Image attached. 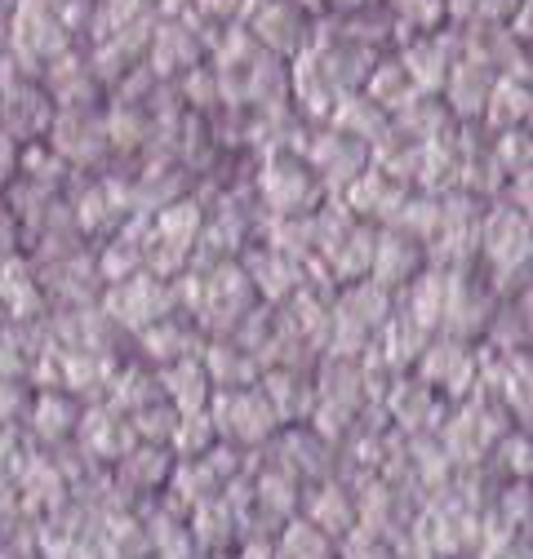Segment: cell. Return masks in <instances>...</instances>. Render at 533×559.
Wrapping results in <instances>:
<instances>
[{"instance_id":"obj_1","label":"cell","mask_w":533,"mask_h":559,"mask_svg":"<svg viewBox=\"0 0 533 559\" xmlns=\"http://www.w3.org/2000/svg\"><path fill=\"white\" fill-rule=\"evenodd\" d=\"M258 195L281 218H307L320 204V182L311 178L303 160H294V152H281V156H262Z\"/></svg>"},{"instance_id":"obj_2","label":"cell","mask_w":533,"mask_h":559,"mask_svg":"<svg viewBox=\"0 0 533 559\" xmlns=\"http://www.w3.org/2000/svg\"><path fill=\"white\" fill-rule=\"evenodd\" d=\"M249 302H253V285L249 275L232 262H218L205 280H200V298H196V311L205 324L214 329H232L249 316Z\"/></svg>"},{"instance_id":"obj_3","label":"cell","mask_w":533,"mask_h":559,"mask_svg":"<svg viewBox=\"0 0 533 559\" xmlns=\"http://www.w3.org/2000/svg\"><path fill=\"white\" fill-rule=\"evenodd\" d=\"M210 423L223 440H236V444H258L276 431V413L266 404L262 391H223L218 395V408L210 413Z\"/></svg>"},{"instance_id":"obj_4","label":"cell","mask_w":533,"mask_h":559,"mask_svg":"<svg viewBox=\"0 0 533 559\" xmlns=\"http://www.w3.org/2000/svg\"><path fill=\"white\" fill-rule=\"evenodd\" d=\"M303 156H307V169H311V174H320L329 187L339 182L343 191H347V187L369 169L365 143H356V138H347V133H339V129L316 133L311 143L303 147Z\"/></svg>"},{"instance_id":"obj_5","label":"cell","mask_w":533,"mask_h":559,"mask_svg":"<svg viewBox=\"0 0 533 559\" xmlns=\"http://www.w3.org/2000/svg\"><path fill=\"white\" fill-rule=\"evenodd\" d=\"M49 143H54V156H62L67 165H90V160H103V152H107V129L98 116H90V107L54 111Z\"/></svg>"},{"instance_id":"obj_6","label":"cell","mask_w":533,"mask_h":559,"mask_svg":"<svg viewBox=\"0 0 533 559\" xmlns=\"http://www.w3.org/2000/svg\"><path fill=\"white\" fill-rule=\"evenodd\" d=\"M453 62H458V36H423L418 45H405V53H400V67H405V76L418 94L436 98L453 72Z\"/></svg>"},{"instance_id":"obj_7","label":"cell","mask_w":533,"mask_h":559,"mask_svg":"<svg viewBox=\"0 0 533 559\" xmlns=\"http://www.w3.org/2000/svg\"><path fill=\"white\" fill-rule=\"evenodd\" d=\"M249 23H253L249 36L272 58H289L307 45V14L298 5H289V0H266L258 14H249Z\"/></svg>"},{"instance_id":"obj_8","label":"cell","mask_w":533,"mask_h":559,"mask_svg":"<svg viewBox=\"0 0 533 559\" xmlns=\"http://www.w3.org/2000/svg\"><path fill=\"white\" fill-rule=\"evenodd\" d=\"M494 81H498V72H489V67H481V62H466V58H458L453 62V72H449V81H445V111L458 120V124H476V116H485V103H489V90H494Z\"/></svg>"},{"instance_id":"obj_9","label":"cell","mask_w":533,"mask_h":559,"mask_svg":"<svg viewBox=\"0 0 533 559\" xmlns=\"http://www.w3.org/2000/svg\"><path fill=\"white\" fill-rule=\"evenodd\" d=\"M423 262H427V249L418 245V240H410L405 231H378V240H374V262H369V280L374 285H382V289H391V285H410V280L423 271Z\"/></svg>"},{"instance_id":"obj_10","label":"cell","mask_w":533,"mask_h":559,"mask_svg":"<svg viewBox=\"0 0 533 559\" xmlns=\"http://www.w3.org/2000/svg\"><path fill=\"white\" fill-rule=\"evenodd\" d=\"M476 365H481V356L466 352V342L445 337V342H431L423 352V378L418 382H427L431 391L440 386L449 395H462L466 386H472V378H476Z\"/></svg>"},{"instance_id":"obj_11","label":"cell","mask_w":533,"mask_h":559,"mask_svg":"<svg viewBox=\"0 0 533 559\" xmlns=\"http://www.w3.org/2000/svg\"><path fill=\"white\" fill-rule=\"evenodd\" d=\"M240 271L249 275L253 294H266L272 302H285V298H294L303 289V262H289L276 249H253Z\"/></svg>"},{"instance_id":"obj_12","label":"cell","mask_w":533,"mask_h":559,"mask_svg":"<svg viewBox=\"0 0 533 559\" xmlns=\"http://www.w3.org/2000/svg\"><path fill=\"white\" fill-rule=\"evenodd\" d=\"M116 298L125 302L129 298V307H111V316L120 320V324H129V329H152V324H161V316L169 311V289L161 285V280H152V275H129L125 285L116 289Z\"/></svg>"},{"instance_id":"obj_13","label":"cell","mask_w":533,"mask_h":559,"mask_svg":"<svg viewBox=\"0 0 533 559\" xmlns=\"http://www.w3.org/2000/svg\"><path fill=\"white\" fill-rule=\"evenodd\" d=\"M152 76H169V72H191L200 67V36L187 32L182 23H161L156 40H152Z\"/></svg>"},{"instance_id":"obj_14","label":"cell","mask_w":533,"mask_h":559,"mask_svg":"<svg viewBox=\"0 0 533 559\" xmlns=\"http://www.w3.org/2000/svg\"><path fill=\"white\" fill-rule=\"evenodd\" d=\"M329 124L339 133H347V138H356V143H378V138L391 129L387 111L374 107L365 94H343L329 111Z\"/></svg>"},{"instance_id":"obj_15","label":"cell","mask_w":533,"mask_h":559,"mask_svg":"<svg viewBox=\"0 0 533 559\" xmlns=\"http://www.w3.org/2000/svg\"><path fill=\"white\" fill-rule=\"evenodd\" d=\"M440 400L427 382H395L391 386V417L405 431H423V427H436L440 423Z\"/></svg>"},{"instance_id":"obj_16","label":"cell","mask_w":533,"mask_h":559,"mask_svg":"<svg viewBox=\"0 0 533 559\" xmlns=\"http://www.w3.org/2000/svg\"><path fill=\"white\" fill-rule=\"evenodd\" d=\"M161 391L169 395L165 404H174V413H178V417H182V413H205L210 378H205V369H200V365H196V356H191V360H178V365H169V369H165Z\"/></svg>"},{"instance_id":"obj_17","label":"cell","mask_w":533,"mask_h":559,"mask_svg":"<svg viewBox=\"0 0 533 559\" xmlns=\"http://www.w3.org/2000/svg\"><path fill=\"white\" fill-rule=\"evenodd\" d=\"M414 94H418V90L410 85V76H405V67H400V58H382V62L369 67V76H365V98H369L374 107H382L387 116H395Z\"/></svg>"},{"instance_id":"obj_18","label":"cell","mask_w":533,"mask_h":559,"mask_svg":"<svg viewBox=\"0 0 533 559\" xmlns=\"http://www.w3.org/2000/svg\"><path fill=\"white\" fill-rule=\"evenodd\" d=\"M387 19H391V32L395 36H410V45H414V40L436 36L445 27L449 5H445V0H391V14Z\"/></svg>"},{"instance_id":"obj_19","label":"cell","mask_w":533,"mask_h":559,"mask_svg":"<svg viewBox=\"0 0 533 559\" xmlns=\"http://www.w3.org/2000/svg\"><path fill=\"white\" fill-rule=\"evenodd\" d=\"M200 369H205V378L214 386H223V391H245L258 378V360L249 352H240L236 342H214L210 346V360L200 365Z\"/></svg>"},{"instance_id":"obj_20","label":"cell","mask_w":533,"mask_h":559,"mask_svg":"<svg viewBox=\"0 0 533 559\" xmlns=\"http://www.w3.org/2000/svg\"><path fill=\"white\" fill-rule=\"evenodd\" d=\"M524 120H529V90L520 81L498 76L485 103V124L494 133H511V129H524Z\"/></svg>"},{"instance_id":"obj_21","label":"cell","mask_w":533,"mask_h":559,"mask_svg":"<svg viewBox=\"0 0 533 559\" xmlns=\"http://www.w3.org/2000/svg\"><path fill=\"white\" fill-rule=\"evenodd\" d=\"M81 431H85V444L103 457H125L129 444H133V431L129 423H120V417L111 408H94V413H81Z\"/></svg>"},{"instance_id":"obj_22","label":"cell","mask_w":533,"mask_h":559,"mask_svg":"<svg viewBox=\"0 0 533 559\" xmlns=\"http://www.w3.org/2000/svg\"><path fill=\"white\" fill-rule=\"evenodd\" d=\"M352 520H356L352 498L343 493L339 484H324V488H316V493H311V520H307L311 528H320V533H347Z\"/></svg>"},{"instance_id":"obj_23","label":"cell","mask_w":533,"mask_h":559,"mask_svg":"<svg viewBox=\"0 0 533 559\" xmlns=\"http://www.w3.org/2000/svg\"><path fill=\"white\" fill-rule=\"evenodd\" d=\"M36 427L45 440H62L81 427V408L67 400V395H40L36 400Z\"/></svg>"},{"instance_id":"obj_24","label":"cell","mask_w":533,"mask_h":559,"mask_svg":"<svg viewBox=\"0 0 533 559\" xmlns=\"http://www.w3.org/2000/svg\"><path fill=\"white\" fill-rule=\"evenodd\" d=\"M143 346H147L156 360H169V365L191 360V333L178 329V324H152V329H143Z\"/></svg>"},{"instance_id":"obj_25","label":"cell","mask_w":533,"mask_h":559,"mask_svg":"<svg viewBox=\"0 0 533 559\" xmlns=\"http://www.w3.org/2000/svg\"><path fill=\"white\" fill-rule=\"evenodd\" d=\"M98 271L111 280V285H120V280H129V275H139L143 271V245L139 240H111V249L103 253V262H98Z\"/></svg>"},{"instance_id":"obj_26","label":"cell","mask_w":533,"mask_h":559,"mask_svg":"<svg viewBox=\"0 0 533 559\" xmlns=\"http://www.w3.org/2000/svg\"><path fill=\"white\" fill-rule=\"evenodd\" d=\"M182 98L196 103V107H214V103H223V94H218V76L210 72V67H191L187 81H182Z\"/></svg>"},{"instance_id":"obj_27","label":"cell","mask_w":533,"mask_h":559,"mask_svg":"<svg viewBox=\"0 0 533 559\" xmlns=\"http://www.w3.org/2000/svg\"><path fill=\"white\" fill-rule=\"evenodd\" d=\"M19 413H23V391H19V382L0 378V423H10V417H19Z\"/></svg>"},{"instance_id":"obj_28","label":"cell","mask_w":533,"mask_h":559,"mask_svg":"<svg viewBox=\"0 0 533 559\" xmlns=\"http://www.w3.org/2000/svg\"><path fill=\"white\" fill-rule=\"evenodd\" d=\"M14 245H19V218L10 214L5 204H0V253L14 249Z\"/></svg>"},{"instance_id":"obj_29","label":"cell","mask_w":533,"mask_h":559,"mask_svg":"<svg viewBox=\"0 0 533 559\" xmlns=\"http://www.w3.org/2000/svg\"><path fill=\"white\" fill-rule=\"evenodd\" d=\"M200 14H214V19H232L240 10V0H196Z\"/></svg>"},{"instance_id":"obj_30","label":"cell","mask_w":533,"mask_h":559,"mask_svg":"<svg viewBox=\"0 0 533 559\" xmlns=\"http://www.w3.org/2000/svg\"><path fill=\"white\" fill-rule=\"evenodd\" d=\"M329 5L339 10V14H360V10L369 5V0H324V10H329Z\"/></svg>"},{"instance_id":"obj_31","label":"cell","mask_w":533,"mask_h":559,"mask_svg":"<svg viewBox=\"0 0 533 559\" xmlns=\"http://www.w3.org/2000/svg\"><path fill=\"white\" fill-rule=\"evenodd\" d=\"M289 5H298L303 14H324V0H289Z\"/></svg>"}]
</instances>
